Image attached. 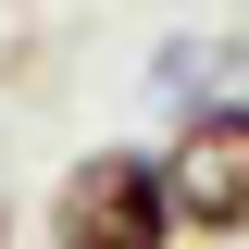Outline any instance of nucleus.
Instances as JSON below:
<instances>
[{"instance_id": "f257e3e1", "label": "nucleus", "mask_w": 249, "mask_h": 249, "mask_svg": "<svg viewBox=\"0 0 249 249\" xmlns=\"http://www.w3.org/2000/svg\"><path fill=\"white\" fill-rule=\"evenodd\" d=\"M50 237H62V249H175L162 150H124V137L75 150V162H62V187H50Z\"/></svg>"}, {"instance_id": "f03ea898", "label": "nucleus", "mask_w": 249, "mask_h": 249, "mask_svg": "<svg viewBox=\"0 0 249 249\" xmlns=\"http://www.w3.org/2000/svg\"><path fill=\"white\" fill-rule=\"evenodd\" d=\"M162 187H175V237L237 249L249 237V100H187L162 137Z\"/></svg>"}, {"instance_id": "7ed1b4c3", "label": "nucleus", "mask_w": 249, "mask_h": 249, "mask_svg": "<svg viewBox=\"0 0 249 249\" xmlns=\"http://www.w3.org/2000/svg\"><path fill=\"white\" fill-rule=\"evenodd\" d=\"M224 62H237V50H224V37H162V62H150V88L175 100V112H187V100H224V88H212Z\"/></svg>"}, {"instance_id": "20e7f679", "label": "nucleus", "mask_w": 249, "mask_h": 249, "mask_svg": "<svg viewBox=\"0 0 249 249\" xmlns=\"http://www.w3.org/2000/svg\"><path fill=\"white\" fill-rule=\"evenodd\" d=\"M0 249H13V199H0Z\"/></svg>"}]
</instances>
